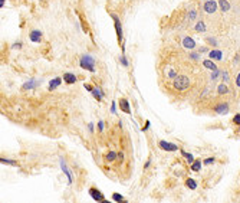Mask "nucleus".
Listing matches in <instances>:
<instances>
[{"instance_id":"38","label":"nucleus","mask_w":240,"mask_h":203,"mask_svg":"<svg viewBox=\"0 0 240 203\" xmlns=\"http://www.w3.org/2000/svg\"><path fill=\"white\" fill-rule=\"evenodd\" d=\"M236 85L240 88V72L237 74V77H236Z\"/></svg>"},{"instance_id":"31","label":"nucleus","mask_w":240,"mask_h":203,"mask_svg":"<svg viewBox=\"0 0 240 203\" xmlns=\"http://www.w3.org/2000/svg\"><path fill=\"white\" fill-rule=\"evenodd\" d=\"M203 163H204V164H213V163H214V157H208V159H206Z\"/></svg>"},{"instance_id":"4","label":"nucleus","mask_w":240,"mask_h":203,"mask_svg":"<svg viewBox=\"0 0 240 203\" xmlns=\"http://www.w3.org/2000/svg\"><path fill=\"white\" fill-rule=\"evenodd\" d=\"M217 2H214V0H207L206 3H204V6H203V9H204V12L207 13V15H211V13H214V12L217 10Z\"/></svg>"},{"instance_id":"8","label":"nucleus","mask_w":240,"mask_h":203,"mask_svg":"<svg viewBox=\"0 0 240 203\" xmlns=\"http://www.w3.org/2000/svg\"><path fill=\"white\" fill-rule=\"evenodd\" d=\"M29 38H30V40H32L33 43H39L42 40V32L35 29V30H32V32L29 33Z\"/></svg>"},{"instance_id":"14","label":"nucleus","mask_w":240,"mask_h":203,"mask_svg":"<svg viewBox=\"0 0 240 203\" xmlns=\"http://www.w3.org/2000/svg\"><path fill=\"white\" fill-rule=\"evenodd\" d=\"M40 85V81L38 79H29L26 84H23V89H33V88H36Z\"/></svg>"},{"instance_id":"6","label":"nucleus","mask_w":240,"mask_h":203,"mask_svg":"<svg viewBox=\"0 0 240 203\" xmlns=\"http://www.w3.org/2000/svg\"><path fill=\"white\" fill-rule=\"evenodd\" d=\"M158 146L160 148H163L164 151H178V147L173 143H168V141H160Z\"/></svg>"},{"instance_id":"7","label":"nucleus","mask_w":240,"mask_h":203,"mask_svg":"<svg viewBox=\"0 0 240 203\" xmlns=\"http://www.w3.org/2000/svg\"><path fill=\"white\" fill-rule=\"evenodd\" d=\"M214 111H216L217 114L224 115V114L229 112V104H227V102H218V104H216V107H214Z\"/></svg>"},{"instance_id":"15","label":"nucleus","mask_w":240,"mask_h":203,"mask_svg":"<svg viewBox=\"0 0 240 203\" xmlns=\"http://www.w3.org/2000/svg\"><path fill=\"white\" fill-rule=\"evenodd\" d=\"M63 82L66 84H75L76 82V75H73L71 72H66L63 74Z\"/></svg>"},{"instance_id":"32","label":"nucleus","mask_w":240,"mask_h":203,"mask_svg":"<svg viewBox=\"0 0 240 203\" xmlns=\"http://www.w3.org/2000/svg\"><path fill=\"white\" fill-rule=\"evenodd\" d=\"M196 16H197V12L196 10H191L190 15H188V19H190V20H193V19H196Z\"/></svg>"},{"instance_id":"47","label":"nucleus","mask_w":240,"mask_h":203,"mask_svg":"<svg viewBox=\"0 0 240 203\" xmlns=\"http://www.w3.org/2000/svg\"><path fill=\"white\" fill-rule=\"evenodd\" d=\"M237 62H239V55L235 56V64H237Z\"/></svg>"},{"instance_id":"29","label":"nucleus","mask_w":240,"mask_h":203,"mask_svg":"<svg viewBox=\"0 0 240 203\" xmlns=\"http://www.w3.org/2000/svg\"><path fill=\"white\" fill-rule=\"evenodd\" d=\"M220 74H221V71H220V69H216V71H213V74H211V79H216V78L218 77V75H220Z\"/></svg>"},{"instance_id":"5","label":"nucleus","mask_w":240,"mask_h":203,"mask_svg":"<svg viewBox=\"0 0 240 203\" xmlns=\"http://www.w3.org/2000/svg\"><path fill=\"white\" fill-rule=\"evenodd\" d=\"M89 196H91L95 202H104V194L99 192L98 189H95V187H91V189H89Z\"/></svg>"},{"instance_id":"35","label":"nucleus","mask_w":240,"mask_h":203,"mask_svg":"<svg viewBox=\"0 0 240 203\" xmlns=\"http://www.w3.org/2000/svg\"><path fill=\"white\" fill-rule=\"evenodd\" d=\"M98 130L99 131H104V121H99L98 122Z\"/></svg>"},{"instance_id":"3","label":"nucleus","mask_w":240,"mask_h":203,"mask_svg":"<svg viewBox=\"0 0 240 203\" xmlns=\"http://www.w3.org/2000/svg\"><path fill=\"white\" fill-rule=\"evenodd\" d=\"M111 17H112V20H114V25H115V30H117V38H118V42L122 45V25H121V20L120 17L117 16L115 13H111Z\"/></svg>"},{"instance_id":"18","label":"nucleus","mask_w":240,"mask_h":203,"mask_svg":"<svg viewBox=\"0 0 240 203\" xmlns=\"http://www.w3.org/2000/svg\"><path fill=\"white\" fill-rule=\"evenodd\" d=\"M218 7L221 9V12H229L230 10V3L227 0H218Z\"/></svg>"},{"instance_id":"24","label":"nucleus","mask_w":240,"mask_h":203,"mask_svg":"<svg viewBox=\"0 0 240 203\" xmlns=\"http://www.w3.org/2000/svg\"><path fill=\"white\" fill-rule=\"evenodd\" d=\"M0 161H2L3 164H10V166H16L17 164L15 160H7V159H5V157H2V159H0Z\"/></svg>"},{"instance_id":"44","label":"nucleus","mask_w":240,"mask_h":203,"mask_svg":"<svg viewBox=\"0 0 240 203\" xmlns=\"http://www.w3.org/2000/svg\"><path fill=\"white\" fill-rule=\"evenodd\" d=\"M88 128H89V131H91V132L93 131V124H92V122H91V124H89V126H88Z\"/></svg>"},{"instance_id":"2","label":"nucleus","mask_w":240,"mask_h":203,"mask_svg":"<svg viewBox=\"0 0 240 203\" xmlns=\"http://www.w3.org/2000/svg\"><path fill=\"white\" fill-rule=\"evenodd\" d=\"M175 89H178V91H186L187 88L190 87V79L186 75H177L174 78V82H173Z\"/></svg>"},{"instance_id":"39","label":"nucleus","mask_w":240,"mask_h":203,"mask_svg":"<svg viewBox=\"0 0 240 203\" xmlns=\"http://www.w3.org/2000/svg\"><path fill=\"white\" fill-rule=\"evenodd\" d=\"M198 52H200V53H204V52H208V49L206 48V46H201V48L198 49Z\"/></svg>"},{"instance_id":"40","label":"nucleus","mask_w":240,"mask_h":203,"mask_svg":"<svg viewBox=\"0 0 240 203\" xmlns=\"http://www.w3.org/2000/svg\"><path fill=\"white\" fill-rule=\"evenodd\" d=\"M168 77H170V78H175V77H177V74H175V72L173 71V69H171V71L168 72Z\"/></svg>"},{"instance_id":"21","label":"nucleus","mask_w":240,"mask_h":203,"mask_svg":"<svg viewBox=\"0 0 240 203\" xmlns=\"http://www.w3.org/2000/svg\"><path fill=\"white\" fill-rule=\"evenodd\" d=\"M186 186L188 187V189H191V190H194V189L197 187V183H196V180H193V179L188 177V179L186 180Z\"/></svg>"},{"instance_id":"13","label":"nucleus","mask_w":240,"mask_h":203,"mask_svg":"<svg viewBox=\"0 0 240 203\" xmlns=\"http://www.w3.org/2000/svg\"><path fill=\"white\" fill-rule=\"evenodd\" d=\"M62 82H63V78H60V77L53 78V79H52V81L49 82V87H48V89H49V91H53L55 88H58Z\"/></svg>"},{"instance_id":"27","label":"nucleus","mask_w":240,"mask_h":203,"mask_svg":"<svg viewBox=\"0 0 240 203\" xmlns=\"http://www.w3.org/2000/svg\"><path fill=\"white\" fill-rule=\"evenodd\" d=\"M190 58L193 60H198L200 59V52H191L190 53Z\"/></svg>"},{"instance_id":"16","label":"nucleus","mask_w":240,"mask_h":203,"mask_svg":"<svg viewBox=\"0 0 240 203\" xmlns=\"http://www.w3.org/2000/svg\"><path fill=\"white\" fill-rule=\"evenodd\" d=\"M203 65H204V68H207V69H210V71H216V69H217L216 64H214V62L210 59V58H208V59L203 60Z\"/></svg>"},{"instance_id":"22","label":"nucleus","mask_w":240,"mask_h":203,"mask_svg":"<svg viewBox=\"0 0 240 203\" xmlns=\"http://www.w3.org/2000/svg\"><path fill=\"white\" fill-rule=\"evenodd\" d=\"M196 30H197V32H204V30H206V25H204V22L200 20V22L197 23V25H196Z\"/></svg>"},{"instance_id":"37","label":"nucleus","mask_w":240,"mask_h":203,"mask_svg":"<svg viewBox=\"0 0 240 203\" xmlns=\"http://www.w3.org/2000/svg\"><path fill=\"white\" fill-rule=\"evenodd\" d=\"M150 126H151V122H150V121H147V122H145V126H144V128H142V131H147L148 128H150Z\"/></svg>"},{"instance_id":"33","label":"nucleus","mask_w":240,"mask_h":203,"mask_svg":"<svg viewBox=\"0 0 240 203\" xmlns=\"http://www.w3.org/2000/svg\"><path fill=\"white\" fill-rule=\"evenodd\" d=\"M207 42L208 43H211L213 46H217V40H216L214 38H207Z\"/></svg>"},{"instance_id":"43","label":"nucleus","mask_w":240,"mask_h":203,"mask_svg":"<svg viewBox=\"0 0 240 203\" xmlns=\"http://www.w3.org/2000/svg\"><path fill=\"white\" fill-rule=\"evenodd\" d=\"M150 164H151V161H150V160H148L147 163H145V164H144V169H148V167H150Z\"/></svg>"},{"instance_id":"17","label":"nucleus","mask_w":240,"mask_h":203,"mask_svg":"<svg viewBox=\"0 0 240 203\" xmlns=\"http://www.w3.org/2000/svg\"><path fill=\"white\" fill-rule=\"evenodd\" d=\"M92 95L95 97L96 101H101L102 97H104V91H102L101 88H93V89H92Z\"/></svg>"},{"instance_id":"10","label":"nucleus","mask_w":240,"mask_h":203,"mask_svg":"<svg viewBox=\"0 0 240 203\" xmlns=\"http://www.w3.org/2000/svg\"><path fill=\"white\" fill-rule=\"evenodd\" d=\"M183 48H186V49H188V50L194 49V48H196V42H194L190 36H186V38L183 39Z\"/></svg>"},{"instance_id":"25","label":"nucleus","mask_w":240,"mask_h":203,"mask_svg":"<svg viewBox=\"0 0 240 203\" xmlns=\"http://www.w3.org/2000/svg\"><path fill=\"white\" fill-rule=\"evenodd\" d=\"M112 199H114L115 202H122V200H124L122 194H120V193H114V194H112Z\"/></svg>"},{"instance_id":"45","label":"nucleus","mask_w":240,"mask_h":203,"mask_svg":"<svg viewBox=\"0 0 240 203\" xmlns=\"http://www.w3.org/2000/svg\"><path fill=\"white\" fill-rule=\"evenodd\" d=\"M118 157H120V161H122V159H124V154L120 153V154H118Z\"/></svg>"},{"instance_id":"12","label":"nucleus","mask_w":240,"mask_h":203,"mask_svg":"<svg viewBox=\"0 0 240 203\" xmlns=\"http://www.w3.org/2000/svg\"><path fill=\"white\" fill-rule=\"evenodd\" d=\"M208 58H210V59H214V60H221L223 59V53H221V50L213 49L208 52Z\"/></svg>"},{"instance_id":"34","label":"nucleus","mask_w":240,"mask_h":203,"mask_svg":"<svg viewBox=\"0 0 240 203\" xmlns=\"http://www.w3.org/2000/svg\"><path fill=\"white\" fill-rule=\"evenodd\" d=\"M221 75H223V81L224 82H227V81H229V74H227L226 71H221Z\"/></svg>"},{"instance_id":"1","label":"nucleus","mask_w":240,"mask_h":203,"mask_svg":"<svg viewBox=\"0 0 240 203\" xmlns=\"http://www.w3.org/2000/svg\"><path fill=\"white\" fill-rule=\"evenodd\" d=\"M79 66L83 68V69H86L89 72H95V58L91 55H83L79 60Z\"/></svg>"},{"instance_id":"11","label":"nucleus","mask_w":240,"mask_h":203,"mask_svg":"<svg viewBox=\"0 0 240 203\" xmlns=\"http://www.w3.org/2000/svg\"><path fill=\"white\" fill-rule=\"evenodd\" d=\"M120 108L125 114H131V108H130V102H128V99L127 98H121L120 99Z\"/></svg>"},{"instance_id":"42","label":"nucleus","mask_w":240,"mask_h":203,"mask_svg":"<svg viewBox=\"0 0 240 203\" xmlns=\"http://www.w3.org/2000/svg\"><path fill=\"white\" fill-rule=\"evenodd\" d=\"M85 88H86V91H89V92H92V89H93L91 85H85Z\"/></svg>"},{"instance_id":"26","label":"nucleus","mask_w":240,"mask_h":203,"mask_svg":"<svg viewBox=\"0 0 240 203\" xmlns=\"http://www.w3.org/2000/svg\"><path fill=\"white\" fill-rule=\"evenodd\" d=\"M181 154H183V156H184V157H186V159L188 160V163H193V161H194V157H193L191 154L186 153V151H181Z\"/></svg>"},{"instance_id":"30","label":"nucleus","mask_w":240,"mask_h":203,"mask_svg":"<svg viewBox=\"0 0 240 203\" xmlns=\"http://www.w3.org/2000/svg\"><path fill=\"white\" fill-rule=\"evenodd\" d=\"M233 122L237 124V126H240V114H236V115L233 117Z\"/></svg>"},{"instance_id":"41","label":"nucleus","mask_w":240,"mask_h":203,"mask_svg":"<svg viewBox=\"0 0 240 203\" xmlns=\"http://www.w3.org/2000/svg\"><path fill=\"white\" fill-rule=\"evenodd\" d=\"M111 111H112V112H117V108H115V102H112V105H111Z\"/></svg>"},{"instance_id":"19","label":"nucleus","mask_w":240,"mask_h":203,"mask_svg":"<svg viewBox=\"0 0 240 203\" xmlns=\"http://www.w3.org/2000/svg\"><path fill=\"white\" fill-rule=\"evenodd\" d=\"M204 164L203 161H200V160H194L193 163H191V170L193 171H200L201 170V166Z\"/></svg>"},{"instance_id":"46","label":"nucleus","mask_w":240,"mask_h":203,"mask_svg":"<svg viewBox=\"0 0 240 203\" xmlns=\"http://www.w3.org/2000/svg\"><path fill=\"white\" fill-rule=\"evenodd\" d=\"M5 2H6V0H0V7H3V6H5Z\"/></svg>"},{"instance_id":"36","label":"nucleus","mask_w":240,"mask_h":203,"mask_svg":"<svg viewBox=\"0 0 240 203\" xmlns=\"http://www.w3.org/2000/svg\"><path fill=\"white\" fill-rule=\"evenodd\" d=\"M13 48H15V49H20V48H22V42H16V43H13Z\"/></svg>"},{"instance_id":"20","label":"nucleus","mask_w":240,"mask_h":203,"mask_svg":"<svg viewBox=\"0 0 240 203\" xmlns=\"http://www.w3.org/2000/svg\"><path fill=\"white\" fill-rule=\"evenodd\" d=\"M217 92L220 94V95H226V94L229 92V88H227L226 84H220V85L217 87Z\"/></svg>"},{"instance_id":"48","label":"nucleus","mask_w":240,"mask_h":203,"mask_svg":"<svg viewBox=\"0 0 240 203\" xmlns=\"http://www.w3.org/2000/svg\"><path fill=\"white\" fill-rule=\"evenodd\" d=\"M239 131H240V128H239Z\"/></svg>"},{"instance_id":"9","label":"nucleus","mask_w":240,"mask_h":203,"mask_svg":"<svg viewBox=\"0 0 240 203\" xmlns=\"http://www.w3.org/2000/svg\"><path fill=\"white\" fill-rule=\"evenodd\" d=\"M59 163H60V169H62V171L66 174V177H68V181H69V184H72V174H71V171H69V169L66 167V163H65V160L60 157L59 160Z\"/></svg>"},{"instance_id":"28","label":"nucleus","mask_w":240,"mask_h":203,"mask_svg":"<svg viewBox=\"0 0 240 203\" xmlns=\"http://www.w3.org/2000/svg\"><path fill=\"white\" fill-rule=\"evenodd\" d=\"M120 62H121V64H122V66H125V68H127V66H130V62L127 60V58H125V56H124V55H122V56H121V58H120Z\"/></svg>"},{"instance_id":"23","label":"nucleus","mask_w":240,"mask_h":203,"mask_svg":"<svg viewBox=\"0 0 240 203\" xmlns=\"http://www.w3.org/2000/svg\"><path fill=\"white\" fill-rule=\"evenodd\" d=\"M105 159H106V161H114V160L117 159V153H115V151H109Z\"/></svg>"}]
</instances>
